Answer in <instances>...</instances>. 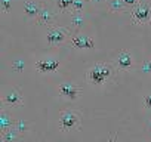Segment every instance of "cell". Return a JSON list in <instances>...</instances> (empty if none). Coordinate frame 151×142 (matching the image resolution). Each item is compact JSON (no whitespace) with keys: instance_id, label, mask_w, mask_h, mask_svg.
<instances>
[{"instance_id":"obj_21","label":"cell","mask_w":151,"mask_h":142,"mask_svg":"<svg viewBox=\"0 0 151 142\" xmlns=\"http://www.w3.org/2000/svg\"><path fill=\"white\" fill-rule=\"evenodd\" d=\"M139 2H141V0H123V3L126 5V8H127V9H133Z\"/></svg>"},{"instance_id":"obj_17","label":"cell","mask_w":151,"mask_h":142,"mask_svg":"<svg viewBox=\"0 0 151 142\" xmlns=\"http://www.w3.org/2000/svg\"><path fill=\"white\" fill-rule=\"evenodd\" d=\"M73 2H74V0H56V6H58V9L61 12H65V11L71 9Z\"/></svg>"},{"instance_id":"obj_8","label":"cell","mask_w":151,"mask_h":142,"mask_svg":"<svg viewBox=\"0 0 151 142\" xmlns=\"http://www.w3.org/2000/svg\"><path fill=\"white\" fill-rule=\"evenodd\" d=\"M70 43H71V46L76 47V49H95V42H93V39H91V37L86 36V34H76V36H71Z\"/></svg>"},{"instance_id":"obj_9","label":"cell","mask_w":151,"mask_h":142,"mask_svg":"<svg viewBox=\"0 0 151 142\" xmlns=\"http://www.w3.org/2000/svg\"><path fill=\"white\" fill-rule=\"evenodd\" d=\"M59 67H61V62L53 58H45V59H39L36 62V68L40 73H53Z\"/></svg>"},{"instance_id":"obj_1","label":"cell","mask_w":151,"mask_h":142,"mask_svg":"<svg viewBox=\"0 0 151 142\" xmlns=\"http://www.w3.org/2000/svg\"><path fill=\"white\" fill-rule=\"evenodd\" d=\"M113 76V68L110 65H105V64H96L93 65L92 68L88 70V82L95 85V86H101L104 83L108 82V79Z\"/></svg>"},{"instance_id":"obj_12","label":"cell","mask_w":151,"mask_h":142,"mask_svg":"<svg viewBox=\"0 0 151 142\" xmlns=\"http://www.w3.org/2000/svg\"><path fill=\"white\" fill-rule=\"evenodd\" d=\"M14 126H15V120H14L12 114L3 110L2 113H0V130L5 132V130H8Z\"/></svg>"},{"instance_id":"obj_14","label":"cell","mask_w":151,"mask_h":142,"mask_svg":"<svg viewBox=\"0 0 151 142\" xmlns=\"http://www.w3.org/2000/svg\"><path fill=\"white\" fill-rule=\"evenodd\" d=\"M21 138V135L18 133V130L15 127H11L5 132H2V141L5 142H14V141H18Z\"/></svg>"},{"instance_id":"obj_5","label":"cell","mask_w":151,"mask_h":142,"mask_svg":"<svg viewBox=\"0 0 151 142\" xmlns=\"http://www.w3.org/2000/svg\"><path fill=\"white\" fill-rule=\"evenodd\" d=\"M114 65L120 71H130L133 68V56H132V53L127 52V50L120 52L116 56V59H114Z\"/></svg>"},{"instance_id":"obj_25","label":"cell","mask_w":151,"mask_h":142,"mask_svg":"<svg viewBox=\"0 0 151 142\" xmlns=\"http://www.w3.org/2000/svg\"><path fill=\"white\" fill-rule=\"evenodd\" d=\"M150 130H151V121H150Z\"/></svg>"},{"instance_id":"obj_18","label":"cell","mask_w":151,"mask_h":142,"mask_svg":"<svg viewBox=\"0 0 151 142\" xmlns=\"http://www.w3.org/2000/svg\"><path fill=\"white\" fill-rule=\"evenodd\" d=\"M83 9H85V0H74L71 11L73 12H83Z\"/></svg>"},{"instance_id":"obj_4","label":"cell","mask_w":151,"mask_h":142,"mask_svg":"<svg viewBox=\"0 0 151 142\" xmlns=\"http://www.w3.org/2000/svg\"><path fill=\"white\" fill-rule=\"evenodd\" d=\"M71 37V30L65 27H50L46 34V40L50 46H59Z\"/></svg>"},{"instance_id":"obj_20","label":"cell","mask_w":151,"mask_h":142,"mask_svg":"<svg viewBox=\"0 0 151 142\" xmlns=\"http://www.w3.org/2000/svg\"><path fill=\"white\" fill-rule=\"evenodd\" d=\"M11 9H12V0H2V11H3V14L11 12Z\"/></svg>"},{"instance_id":"obj_11","label":"cell","mask_w":151,"mask_h":142,"mask_svg":"<svg viewBox=\"0 0 151 142\" xmlns=\"http://www.w3.org/2000/svg\"><path fill=\"white\" fill-rule=\"evenodd\" d=\"M53 21H55L53 12L49 8L43 6L42 11H40V14H39V16H37V22L40 25H50V24H53Z\"/></svg>"},{"instance_id":"obj_15","label":"cell","mask_w":151,"mask_h":142,"mask_svg":"<svg viewBox=\"0 0 151 142\" xmlns=\"http://www.w3.org/2000/svg\"><path fill=\"white\" fill-rule=\"evenodd\" d=\"M70 22H71L73 30H79V28H82V27H83V22H85L83 14H82V12H73Z\"/></svg>"},{"instance_id":"obj_22","label":"cell","mask_w":151,"mask_h":142,"mask_svg":"<svg viewBox=\"0 0 151 142\" xmlns=\"http://www.w3.org/2000/svg\"><path fill=\"white\" fill-rule=\"evenodd\" d=\"M142 71H144V73H151V59H148V61L142 65Z\"/></svg>"},{"instance_id":"obj_23","label":"cell","mask_w":151,"mask_h":142,"mask_svg":"<svg viewBox=\"0 0 151 142\" xmlns=\"http://www.w3.org/2000/svg\"><path fill=\"white\" fill-rule=\"evenodd\" d=\"M145 107L147 108H151V95H147L145 96Z\"/></svg>"},{"instance_id":"obj_3","label":"cell","mask_w":151,"mask_h":142,"mask_svg":"<svg viewBox=\"0 0 151 142\" xmlns=\"http://www.w3.org/2000/svg\"><path fill=\"white\" fill-rule=\"evenodd\" d=\"M80 120H82L80 113L74 111V110H64L59 114V127L64 132L71 130L80 124Z\"/></svg>"},{"instance_id":"obj_13","label":"cell","mask_w":151,"mask_h":142,"mask_svg":"<svg viewBox=\"0 0 151 142\" xmlns=\"http://www.w3.org/2000/svg\"><path fill=\"white\" fill-rule=\"evenodd\" d=\"M107 8H108L110 12H114V14L127 11L126 5L123 3V0H107Z\"/></svg>"},{"instance_id":"obj_16","label":"cell","mask_w":151,"mask_h":142,"mask_svg":"<svg viewBox=\"0 0 151 142\" xmlns=\"http://www.w3.org/2000/svg\"><path fill=\"white\" fill-rule=\"evenodd\" d=\"M14 127L18 130V133H19V135H24V133L30 132V127H31V124H30L27 120H17Z\"/></svg>"},{"instance_id":"obj_7","label":"cell","mask_w":151,"mask_h":142,"mask_svg":"<svg viewBox=\"0 0 151 142\" xmlns=\"http://www.w3.org/2000/svg\"><path fill=\"white\" fill-rule=\"evenodd\" d=\"M3 104L8 107H12V108H18V107L24 105V99L18 89H11L3 93Z\"/></svg>"},{"instance_id":"obj_10","label":"cell","mask_w":151,"mask_h":142,"mask_svg":"<svg viewBox=\"0 0 151 142\" xmlns=\"http://www.w3.org/2000/svg\"><path fill=\"white\" fill-rule=\"evenodd\" d=\"M42 5L39 2H34V0H27L24 3V14L28 16V18H37L40 11H42Z\"/></svg>"},{"instance_id":"obj_19","label":"cell","mask_w":151,"mask_h":142,"mask_svg":"<svg viewBox=\"0 0 151 142\" xmlns=\"http://www.w3.org/2000/svg\"><path fill=\"white\" fill-rule=\"evenodd\" d=\"M25 67V61L24 59H15L14 64H12V70L17 71V73H19V71H22Z\"/></svg>"},{"instance_id":"obj_2","label":"cell","mask_w":151,"mask_h":142,"mask_svg":"<svg viewBox=\"0 0 151 142\" xmlns=\"http://www.w3.org/2000/svg\"><path fill=\"white\" fill-rule=\"evenodd\" d=\"M130 16H132L133 24H136V25L151 24V3L139 2L133 9H130Z\"/></svg>"},{"instance_id":"obj_24","label":"cell","mask_w":151,"mask_h":142,"mask_svg":"<svg viewBox=\"0 0 151 142\" xmlns=\"http://www.w3.org/2000/svg\"><path fill=\"white\" fill-rule=\"evenodd\" d=\"M92 3H101V2H107V0H89Z\"/></svg>"},{"instance_id":"obj_6","label":"cell","mask_w":151,"mask_h":142,"mask_svg":"<svg viewBox=\"0 0 151 142\" xmlns=\"http://www.w3.org/2000/svg\"><path fill=\"white\" fill-rule=\"evenodd\" d=\"M58 90H59L61 96H64L65 99H70V101H76L82 95V89L74 83H62Z\"/></svg>"}]
</instances>
